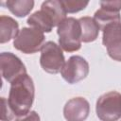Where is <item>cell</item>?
<instances>
[{"instance_id":"6da1fadb","label":"cell","mask_w":121,"mask_h":121,"mask_svg":"<svg viewBox=\"0 0 121 121\" xmlns=\"http://www.w3.org/2000/svg\"><path fill=\"white\" fill-rule=\"evenodd\" d=\"M34 95V82L27 74L22 75L10 83L8 102L15 116H22L30 112Z\"/></svg>"},{"instance_id":"7a4b0ae2","label":"cell","mask_w":121,"mask_h":121,"mask_svg":"<svg viewBox=\"0 0 121 121\" xmlns=\"http://www.w3.org/2000/svg\"><path fill=\"white\" fill-rule=\"evenodd\" d=\"M59 45L66 52H75L81 47V28L78 19L68 17L57 28Z\"/></svg>"},{"instance_id":"3957f363","label":"cell","mask_w":121,"mask_h":121,"mask_svg":"<svg viewBox=\"0 0 121 121\" xmlns=\"http://www.w3.org/2000/svg\"><path fill=\"white\" fill-rule=\"evenodd\" d=\"M95 112L101 121H117L121 118V94L111 91L100 95L96 101Z\"/></svg>"},{"instance_id":"277c9868","label":"cell","mask_w":121,"mask_h":121,"mask_svg":"<svg viewBox=\"0 0 121 121\" xmlns=\"http://www.w3.org/2000/svg\"><path fill=\"white\" fill-rule=\"evenodd\" d=\"M44 41L43 32L33 27H23L14 39L13 46L25 54H33L42 50Z\"/></svg>"},{"instance_id":"5b68a950","label":"cell","mask_w":121,"mask_h":121,"mask_svg":"<svg viewBox=\"0 0 121 121\" xmlns=\"http://www.w3.org/2000/svg\"><path fill=\"white\" fill-rule=\"evenodd\" d=\"M64 63L65 60L60 46L52 41L46 42L41 50V67L49 74H57L61 70Z\"/></svg>"},{"instance_id":"8992f818","label":"cell","mask_w":121,"mask_h":121,"mask_svg":"<svg viewBox=\"0 0 121 121\" xmlns=\"http://www.w3.org/2000/svg\"><path fill=\"white\" fill-rule=\"evenodd\" d=\"M89 74V63L81 56H71L68 60L65 61L63 67L60 70L62 78L70 83L75 84L84 79Z\"/></svg>"},{"instance_id":"52a82bcc","label":"cell","mask_w":121,"mask_h":121,"mask_svg":"<svg viewBox=\"0 0 121 121\" xmlns=\"http://www.w3.org/2000/svg\"><path fill=\"white\" fill-rule=\"evenodd\" d=\"M2 77L9 83L22 75L26 74V68L20 58L11 52H2L0 55Z\"/></svg>"},{"instance_id":"ba28073f","label":"cell","mask_w":121,"mask_h":121,"mask_svg":"<svg viewBox=\"0 0 121 121\" xmlns=\"http://www.w3.org/2000/svg\"><path fill=\"white\" fill-rule=\"evenodd\" d=\"M90 113V104L84 97H74L63 107V116L67 121H85Z\"/></svg>"},{"instance_id":"9c48e42d","label":"cell","mask_w":121,"mask_h":121,"mask_svg":"<svg viewBox=\"0 0 121 121\" xmlns=\"http://www.w3.org/2000/svg\"><path fill=\"white\" fill-rule=\"evenodd\" d=\"M41 9L43 10L49 16L54 26H58L64 19H66V11L60 1H44L41 6Z\"/></svg>"},{"instance_id":"30bf717a","label":"cell","mask_w":121,"mask_h":121,"mask_svg":"<svg viewBox=\"0 0 121 121\" xmlns=\"http://www.w3.org/2000/svg\"><path fill=\"white\" fill-rule=\"evenodd\" d=\"M19 33L18 22L6 15L0 16V43H5L15 39Z\"/></svg>"},{"instance_id":"8fae6325","label":"cell","mask_w":121,"mask_h":121,"mask_svg":"<svg viewBox=\"0 0 121 121\" xmlns=\"http://www.w3.org/2000/svg\"><path fill=\"white\" fill-rule=\"evenodd\" d=\"M81 28V42L91 43L96 40L99 34L100 27L96 21L89 16H84L78 19Z\"/></svg>"},{"instance_id":"7c38bea8","label":"cell","mask_w":121,"mask_h":121,"mask_svg":"<svg viewBox=\"0 0 121 121\" xmlns=\"http://www.w3.org/2000/svg\"><path fill=\"white\" fill-rule=\"evenodd\" d=\"M100 29L103 33L102 43L105 47L121 41V19L112 21L104 25Z\"/></svg>"},{"instance_id":"4fadbf2b","label":"cell","mask_w":121,"mask_h":121,"mask_svg":"<svg viewBox=\"0 0 121 121\" xmlns=\"http://www.w3.org/2000/svg\"><path fill=\"white\" fill-rule=\"evenodd\" d=\"M26 23L30 27L38 29L42 32H51L52 28L54 27V25L49 16L42 9L32 13L27 18Z\"/></svg>"},{"instance_id":"5bb4252c","label":"cell","mask_w":121,"mask_h":121,"mask_svg":"<svg viewBox=\"0 0 121 121\" xmlns=\"http://www.w3.org/2000/svg\"><path fill=\"white\" fill-rule=\"evenodd\" d=\"M6 6L9 10L17 17L26 16L34 7V1L32 0H8Z\"/></svg>"},{"instance_id":"9a60e30c","label":"cell","mask_w":121,"mask_h":121,"mask_svg":"<svg viewBox=\"0 0 121 121\" xmlns=\"http://www.w3.org/2000/svg\"><path fill=\"white\" fill-rule=\"evenodd\" d=\"M66 13H76L82 9H84L89 2L88 1H80V0H64L60 1Z\"/></svg>"},{"instance_id":"2e32d148","label":"cell","mask_w":121,"mask_h":121,"mask_svg":"<svg viewBox=\"0 0 121 121\" xmlns=\"http://www.w3.org/2000/svg\"><path fill=\"white\" fill-rule=\"evenodd\" d=\"M1 103H2V114H1V120L2 121H11L14 117V113L12 110L10 109L8 99L5 97L1 98Z\"/></svg>"},{"instance_id":"e0dca14e","label":"cell","mask_w":121,"mask_h":121,"mask_svg":"<svg viewBox=\"0 0 121 121\" xmlns=\"http://www.w3.org/2000/svg\"><path fill=\"white\" fill-rule=\"evenodd\" d=\"M108 55L114 60L121 61V41L106 47Z\"/></svg>"},{"instance_id":"ac0fdd59","label":"cell","mask_w":121,"mask_h":121,"mask_svg":"<svg viewBox=\"0 0 121 121\" xmlns=\"http://www.w3.org/2000/svg\"><path fill=\"white\" fill-rule=\"evenodd\" d=\"M100 8L106 9L112 11L119 12L121 10V1L120 0H114V1H101L100 2Z\"/></svg>"},{"instance_id":"d6986e66","label":"cell","mask_w":121,"mask_h":121,"mask_svg":"<svg viewBox=\"0 0 121 121\" xmlns=\"http://www.w3.org/2000/svg\"><path fill=\"white\" fill-rule=\"evenodd\" d=\"M14 121H40V116L35 111H30L25 115L18 116Z\"/></svg>"}]
</instances>
